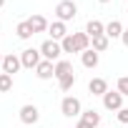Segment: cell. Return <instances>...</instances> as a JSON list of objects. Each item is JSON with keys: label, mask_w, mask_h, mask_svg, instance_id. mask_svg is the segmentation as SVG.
<instances>
[{"label": "cell", "mask_w": 128, "mask_h": 128, "mask_svg": "<svg viewBox=\"0 0 128 128\" xmlns=\"http://www.w3.org/2000/svg\"><path fill=\"white\" fill-rule=\"evenodd\" d=\"M63 53H86L90 48V35L88 33H70L68 38L60 40Z\"/></svg>", "instance_id": "1"}, {"label": "cell", "mask_w": 128, "mask_h": 128, "mask_svg": "<svg viewBox=\"0 0 128 128\" xmlns=\"http://www.w3.org/2000/svg\"><path fill=\"white\" fill-rule=\"evenodd\" d=\"M78 15V5L73 3V0H60V3L55 5V20L60 23H68Z\"/></svg>", "instance_id": "2"}, {"label": "cell", "mask_w": 128, "mask_h": 128, "mask_svg": "<svg viewBox=\"0 0 128 128\" xmlns=\"http://www.w3.org/2000/svg\"><path fill=\"white\" fill-rule=\"evenodd\" d=\"M60 113L66 116V118H80L83 106H80V100L76 96H66V98L60 100Z\"/></svg>", "instance_id": "3"}, {"label": "cell", "mask_w": 128, "mask_h": 128, "mask_svg": "<svg viewBox=\"0 0 128 128\" xmlns=\"http://www.w3.org/2000/svg\"><path fill=\"white\" fill-rule=\"evenodd\" d=\"M40 50V55H43V60H50V63H58L60 60V53H63V48H60V43L58 40H43V45L38 48Z\"/></svg>", "instance_id": "4"}, {"label": "cell", "mask_w": 128, "mask_h": 128, "mask_svg": "<svg viewBox=\"0 0 128 128\" xmlns=\"http://www.w3.org/2000/svg\"><path fill=\"white\" fill-rule=\"evenodd\" d=\"M18 118H20V123H25V126H35V123L40 120V110H38V106L25 103V106L18 110Z\"/></svg>", "instance_id": "5"}, {"label": "cell", "mask_w": 128, "mask_h": 128, "mask_svg": "<svg viewBox=\"0 0 128 128\" xmlns=\"http://www.w3.org/2000/svg\"><path fill=\"white\" fill-rule=\"evenodd\" d=\"M40 60H43V55H40V50H35V48H25V50L20 53V63H23V68H38V66H40Z\"/></svg>", "instance_id": "6"}, {"label": "cell", "mask_w": 128, "mask_h": 128, "mask_svg": "<svg viewBox=\"0 0 128 128\" xmlns=\"http://www.w3.org/2000/svg\"><path fill=\"white\" fill-rule=\"evenodd\" d=\"M103 108H106V110H116V113H118V110L123 108V96H120L118 90H108V93L103 96Z\"/></svg>", "instance_id": "7"}, {"label": "cell", "mask_w": 128, "mask_h": 128, "mask_svg": "<svg viewBox=\"0 0 128 128\" xmlns=\"http://www.w3.org/2000/svg\"><path fill=\"white\" fill-rule=\"evenodd\" d=\"M3 73H8V76H15L20 68H23V63H20V55H13V53H8L5 58H3Z\"/></svg>", "instance_id": "8"}, {"label": "cell", "mask_w": 128, "mask_h": 128, "mask_svg": "<svg viewBox=\"0 0 128 128\" xmlns=\"http://www.w3.org/2000/svg\"><path fill=\"white\" fill-rule=\"evenodd\" d=\"M48 33H50V40H63V38H68L70 33H68V28H66V23H60V20H53L50 25H48Z\"/></svg>", "instance_id": "9"}, {"label": "cell", "mask_w": 128, "mask_h": 128, "mask_svg": "<svg viewBox=\"0 0 128 128\" xmlns=\"http://www.w3.org/2000/svg\"><path fill=\"white\" fill-rule=\"evenodd\" d=\"M35 76H38L40 80H50V78H55V63H50V60H40V66L35 68Z\"/></svg>", "instance_id": "10"}, {"label": "cell", "mask_w": 128, "mask_h": 128, "mask_svg": "<svg viewBox=\"0 0 128 128\" xmlns=\"http://www.w3.org/2000/svg\"><path fill=\"white\" fill-rule=\"evenodd\" d=\"M88 93L103 98V96L108 93V80H106V78H90V83H88Z\"/></svg>", "instance_id": "11"}, {"label": "cell", "mask_w": 128, "mask_h": 128, "mask_svg": "<svg viewBox=\"0 0 128 128\" xmlns=\"http://www.w3.org/2000/svg\"><path fill=\"white\" fill-rule=\"evenodd\" d=\"M80 60H83V66H86L88 70H93V68H98V63H100V55H98L93 48H88L86 53H80Z\"/></svg>", "instance_id": "12"}, {"label": "cell", "mask_w": 128, "mask_h": 128, "mask_svg": "<svg viewBox=\"0 0 128 128\" xmlns=\"http://www.w3.org/2000/svg\"><path fill=\"white\" fill-rule=\"evenodd\" d=\"M70 73H76L70 60H58V63H55V80L66 78V76H70Z\"/></svg>", "instance_id": "13"}, {"label": "cell", "mask_w": 128, "mask_h": 128, "mask_svg": "<svg viewBox=\"0 0 128 128\" xmlns=\"http://www.w3.org/2000/svg\"><path fill=\"white\" fill-rule=\"evenodd\" d=\"M28 23H30L33 33H48V25H50L43 15H30V18H28Z\"/></svg>", "instance_id": "14"}, {"label": "cell", "mask_w": 128, "mask_h": 128, "mask_svg": "<svg viewBox=\"0 0 128 128\" xmlns=\"http://www.w3.org/2000/svg\"><path fill=\"white\" fill-rule=\"evenodd\" d=\"M123 30H126V28H123L120 20H110V23L106 25V38H108V40H110V38H120Z\"/></svg>", "instance_id": "15"}, {"label": "cell", "mask_w": 128, "mask_h": 128, "mask_svg": "<svg viewBox=\"0 0 128 128\" xmlns=\"http://www.w3.org/2000/svg\"><path fill=\"white\" fill-rule=\"evenodd\" d=\"M86 33H88L90 38H98V35H106V25H103L100 20H88V25H86Z\"/></svg>", "instance_id": "16"}, {"label": "cell", "mask_w": 128, "mask_h": 128, "mask_svg": "<svg viewBox=\"0 0 128 128\" xmlns=\"http://www.w3.org/2000/svg\"><path fill=\"white\" fill-rule=\"evenodd\" d=\"M15 35L20 38V40H30L35 33H33V28H30V23L28 20H23V23H18V28H15Z\"/></svg>", "instance_id": "17"}, {"label": "cell", "mask_w": 128, "mask_h": 128, "mask_svg": "<svg viewBox=\"0 0 128 128\" xmlns=\"http://www.w3.org/2000/svg\"><path fill=\"white\" fill-rule=\"evenodd\" d=\"M80 120H86V123H90L93 128H98V126H100V113L93 110V108H90V110H83V113H80Z\"/></svg>", "instance_id": "18"}, {"label": "cell", "mask_w": 128, "mask_h": 128, "mask_svg": "<svg viewBox=\"0 0 128 128\" xmlns=\"http://www.w3.org/2000/svg\"><path fill=\"white\" fill-rule=\"evenodd\" d=\"M90 48H93L96 53H103V50H108V38H106V35L90 38Z\"/></svg>", "instance_id": "19"}, {"label": "cell", "mask_w": 128, "mask_h": 128, "mask_svg": "<svg viewBox=\"0 0 128 128\" xmlns=\"http://www.w3.org/2000/svg\"><path fill=\"white\" fill-rule=\"evenodd\" d=\"M8 90H13V76L0 73V93H8Z\"/></svg>", "instance_id": "20"}, {"label": "cell", "mask_w": 128, "mask_h": 128, "mask_svg": "<svg viewBox=\"0 0 128 128\" xmlns=\"http://www.w3.org/2000/svg\"><path fill=\"white\" fill-rule=\"evenodd\" d=\"M76 80H78V78H76V73H70V76H66V78H60V80H58V86H60V90H70V88L76 86Z\"/></svg>", "instance_id": "21"}, {"label": "cell", "mask_w": 128, "mask_h": 128, "mask_svg": "<svg viewBox=\"0 0 128 128\" xmlns=\"http://www.w3.org/2000/svg\"><path fill=\"white\" fill-rule=\"evenodd\" d=\"M116 90H118V93H120L123 98L128 96V76H123V78H118V88H116Z\"/></svg>", "instance_id": "22"}, {"label": "cell", "mask_w": 128, "mask_h": 128, "mask_svg": "<svg viewBox=\"0 0 128 128\" xmlns=\"http://www.w3.org/2000/svg\"><path fill=\"white\" fill-rule=\"evenodd\" d=\"M116 116H118V120H120L123 126H128V108H126V106H123V108H120Z\"/></svg>", "instance_id": "23"}, {"label": "cell", "mask_w": 128, "mask_h": 128, "mask_svg": "<svg viewBox=\"0 0 128 128\" xmlns=\"http://www.w3.org/2000/svg\"><path fill=\"white\" fill-rule=\"evenodd\" d=\"M76 128H93V126H90V123H86V120H80V118H78V123H76Z\"/></svg>", "instance_id": "24"}, {"label": "cell", "mask_w": 128, "mask_h": 128, "mask_svg": "<svg viewBox=\"0 0 128 128\" xmlns=\"http://www.w3.org/2000/svg\"><path fill=\"white\" fill-rule=\"evenodd\" d=\"M120 40H123V45L128 48V30H123V35H120Z\"/></svg>", "instance_id": "25"}, {"label": "cell", "mask_w": 128, "mask_h": 128, "mask_svg": "<svg viewBox=\"0 0 128 128\" xmlns=\"http://www.w3.org/2000/svg\"><path fill=\"white\" fill-rule=\"evenodd\" d=\"M3 5H5V0H0V8H3Z\"/></svg>", "instance_id": "26"}, {"label": "cell", "mask_w": 128, "mask_h": 128, "mask_svg": "<svg viewBox=\"0 0 128 128\" xmlns=\"http://www.w3.org/2000/svg\"><path fill=\"white\" fill-rule=\"evenodd\" d=\"M3 58H5V55H0V66H3Z\"/></svg>", "instance_id": "27"}, {"label": "cell", "mask_w": 128, "mask_h": 128, "mask_svg": "<svg viewBox=\"0 0 128 128\" xmlns=\"http://www.w3.org/2000/svg\"><path fill=\"white\" fill-rule=\"evenodd\" d=\"M98 3H110V0H98Z\"/></svg>", "instance_id": "28"}, {"label": "cell", "mask_w": 128, "mask_h": 128, "mask_svg": "<svg viewBox=\"0 0 128 128\" xmlns=\"http://www.w3.org/2000/svg\"><path fill=\"white\" fill-rule=\"evenodd\" d=\"M126 15H128V10H126Z\"/></svg>", "instance_id": "29"}, {"label": "cell", "mask_w": 128, "mask_h": 128, "mask_svg": "<svg viewBox=\"0 0 128 128\" xmlns=\"http://www.w3.org/2000/svg\"><path fill=\"white\" fill-rule=\"evenodd\" d=\"M126 3H128V0H126Z\"/></svg>", "instance_id": "30"}, {"label": "cell", "mask_w": 128, "mask_h": 128, "mask_svg": "<svg viewBox=\"0 0 128 128\" xmlns=\"http://www.w3.org/2000/svg\"><path fill=\"white\" fill-rule=\"evenodd\" d=\"M73 128H76V126H73Z\"/></svg>", "instance_id": "31"}, {"label": "cell", "mask_w": 128, "mask_h": 128, "mask_svg": "<svg viewBox=\"0 0 128 128\" xmlns=\"http://www.w3.org/2000/svg\"><path fill=\"white\" fill-rule=\"evenodd\" d=\"M126 128H128V126H126Z\"/></svg>", "instance_id": "32"}]
</instances>
